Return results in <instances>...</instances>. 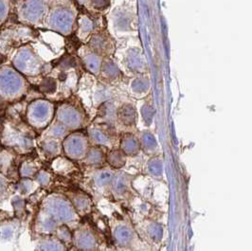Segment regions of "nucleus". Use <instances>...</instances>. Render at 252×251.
Listing matches in <instances>:
<instances>
[{
    "mask_svg": "<svg viewBox=\"0 0 252 251\" xmlns=\"http://www.w3.org/2000/svg\"><path fill=\"white\" fill-rule=\"evenodd\" d=\"M105 162L114 170L118 171L123 169L127 162V156L120 148H113L106 152Z\"/></svg>",
    "mask_w": 252,
    "mask_h": 251,
    "instance_id": "obj_27",
    "label": "nucleus"
},
{
    "mask_svg": "<svg viewBox=\"0 0 252 251\" xmlns=\"http://www.w3.org/2000/svg\"><path fill=\"white\" fill-rule=\"evenodd\" d=\"M117 119L125 126H133L136 123V112L131 106L125 105L117 112Z\"/></svg>",
    "mask_w": 252,
    "mask_h": 251,
    "instance_id": "obj_32",
    "label": "nucleus"
},
{
    "mask_svg": "<svg viewBox=\"0 0 252 251\" xmlns=\"http://www.w3.org/2000/svg\"><path fill=\"white\" fill-rule=\"evenodd\" d=\"M98 238L93 229L87 224L80 223L72 229V248L79 251H96Z\"/></svg>",
    "mask_w": 252,
    "mask_h": 251,
    "instance_id": "obj_11",
    "label": "nucleus"
},
{
    "mask_svg": "<svg viewBox=\"0 0 252 251\" xmlns=\"http://www.w3.org/2000/svg\"><path fill=\"white\" fill-rule=\"evenodd\" d=\"M30 89L28 79L11 63L0 64V100L9 103L18 102L29 94Z\"/></svg>",
    "mask_w": 252,
    "mask_h": 251,
    "instance_id": "obj_3",
    "label": "nucleus"
},
{
    "mask_svg": "<svg viewBox=\"0 0 252 251\" xmlns=\"http://www.w3.org/2000/svg\"><path fill=\"white\" fill-rule=\"evenodd\" d=\"M16 157L17 155L13 151L0 146V172L10 177V171Z\"/></svg>",
    "mask_w": 252,
    "mask_h": 251,
    "instance_id": "obj_28",
    "label": "nucleus"
},
{
    "mask_svg": "<svg viewBox=\"0 0 252 251\" xmlns=\"http://www.w3.org/2000/svg\"><path fill=\"white\" fill-rule=\"evenodd\" d=\"M11 204L13 207V216L21 221L27 214V201L25 197L15 193L11 199Z\"/></svg>",
    "mask_w": 252,
    "mask_h": 251,
    "instance_id": "obj_30",
    "label": "nucleus"
},
{
    "mask_svg": "<svg viewBox=\"0 0 252 251\" xmlns=\"http://www.w3.org/2000/svg\"><path fill=\"white\" fill-rule=\"evenodd\" d=\"M52 0H13L15 21L34 30L44 29Z\"/></svg>",
    "mask_w": 252,
    "mask_h": 251,
    "instance_id": "obj_5",
    "label": "nucleus"
},
{
    "mask_svg": "<svg viewBox=\"0 0 252 251\" xmlns=\"http://www.w3.org/2000/svg\"><path fill=\"white\" fill-rule=\"evenodd\" d=\"M146 172L154 178H160L163 176V162L159 157H153L146 163Z\"/></svg>",
    "mask_w": 252,
    "mask_h": 251,
    "instance_id": "obj_31",
    "label": "nucleus"
},
{
    "mask_svg": "<svg viewBox=\"0 0 252 251\" xmlns=\"http://www.w3.org/2000/svg\"><path fill=\"white\" fill-rule=\"evenodd\" d=\"M31 42L16 49L8 58V62L27 79L39 77L49 69V63L42 59Z\"/></svg>",
    "mask_w": 252,
    "mask_h": 251,
    "instance_id": "obj_4",
    "label": "nucleus"
},
{
    "mask_svg": "<svg viewBox=\"0 0 252 251\" xmlns=\"http://www.w3.org/2000/svg\"><path fill=\"white\" fill-rule=\"evenodd\" d=\"M0 131H1V128H0ZM0 146H1V142H0Z\"/></svg>",
    "mask_w": 252,
    "mask_h": 251,
    "instance_id": "obj_39",
    "label": "nucleus"
},
{
    "mask_svg": "<svg viewBox=\"0 0 252 251\" xmlns=\"http://www.w3.org/2000/svg\"><path fill=\"white\" fill-rule=\"evenodd\" d=\"M42 168L40 159L35 157H27L23 159L17 169L19 178H32L37 174L38 171Z\"/></svg>",
    "mask_w": 252,
    "mask_h": 251,
    "instance_id": "obj_23",
    "label": "nucleus"
},
{
    "mask_svg": "<svg viewBox=\"0 0 252 251\" xmlns=\"http://www.w3.org/2000/svg\"><path fill=\"white\" fill-rule=\"evenodd\" d=\"M74 21L75 13L66 0H52L44 29L67 36L73 30Z\"/></svg>",
    "mask_w": 252,
    "mask_h": 251,
    "instance_id": "obj_7",
    "label": "nucleus"
},
{
    "mask_svg": "<svg viewBox=\"0 0 252 251\" xmlns=\"http://www.w3.org/2000/svg\"><path fill=\"white\" fill-rule=\"evenodd\" d=\"M25 114L16 107L7 109L0 124L1 146L13 151L17 156H29L37 147V134L26 123Z\"/></svg>",
    "mask_w": 252,
    "mask_h": 251,
    "instance_id": "obj_1",
    "label": "nucleus"
},
{
    "mask_svg": "<svg viewBox=\"0 0 252 251\" xmlns=\"http://www.w3.org/2000/svg\"><path fill=\"white\" fill-rule=\"evenodd\" d=\"M64 194L71 202L72 206L74 207L77 214L80 215V217H84L91 214L93 210V202L88 193L81 190L71 189L67 190Z\"/></svg>",
    "mask_w": 252,
    "mask_h": 251,
    "instance_id": "obj_15",
    "label": "nucleus"
},
{
    "mask_svg": "<svg viewBox=\"0 0 252 251\" xmlns=\"http://www.w3.org/2000/svg\"><path fill=\"white\" fill-rule=\"evenodd\" d=\"M41 187L32 178H19L13 186L14 191L25 198L34 194Z\"/></svg>",
    "mask_w": 252,
    "mask_h": 251,
    "instance_id": "obj_25",
    "label": "nucleus"
},
{
    "mask_svg": "<svg viewBox=\"0 0 252 251\" xmlns=\"http://www.w3.org/2000/svg\"><path fill=\"white\" fill-rule=\"evenodd\" d=\"M59 241H61L67 248H72V229L65 225L58 226L53 234Z\"/></svg>",
    "mask_w": 252,
    "mask_h": 251,
    "instance_id": "obj_34",
    "label": "nucleus"
},
{
    "mask_svg": "<svg viewBox=\"0 0 252 251\" xmlns=\"http://www.w3.org/2000/svg\"><path fill=\"white\" fill-rule=\"evenodd\" d=\"M56 105L53 101L46 98H35L31 100L26 106V123L31 126L36 134H40L50 126L54 120Z\"/></svg>",
    "mask_w": 252,
    "mask_h": 251,
    "instance_id": "obj_8",
    "label": "nucleus"
},
{
    "mask_svg": "<svg viewBox=\"0 0 252 251\" xmlns=\"http://www.w3.org/2000/svg\"><path fill=\"white\" fill-rule=\"evenodd\" d=\"M69 133L70 132L63 125H61L54 119L50 124V126L39 134V138H55L63 141V138Z\"/></svg>",
    "mask_w": 252,
    "mask_h": 251,
    "instance_id": "obj_26",
    "label": "nucleus"
},
{
    "mask_svg": "<svg viewBox=\"0 0 252 251\" xmlns=\"http://www.w3.org/2000/svg\"><path fill=\"white\" fill-rule=\"evenodd\" d=\"M54 119L69 132L80 130L85 125V115L75 104L63 101L55 107Z\"/></svg>",
    "mask_w": 252,
    "mask_h": 251,
    "instance_id": "obj_10",
    "label": "nucleus"
},
{
    "mask_svg": "<svg viewBox=\"0 0 252 251\" xmlns=\"http://www.w3.org/2000/svg\"><path fill=\"white\" fill-rule=\"evenodd\" d=\"M51 161V172L59 176H69L70 174H73L77 169L75 163L63 155L53 158Z\"/></svg>",
    "mask_w": 252,
    "mask_h": 251,
    "instance_id": "obj_21",
    "label": "nucleus"
},
{
    "mask_svg": "<svg viewBox=\"0 0 252 251\" xmlns=\"http://www.w3.org/2000/svg\"><path fill=\"white\" fill-rule=\"evenodd\" d=\"M37 146L40 153L47 159L53 158L63 155L62 140L50 138H38Z\"/></svg>",
    "mask_w": 252,
    "mask_h": 251,
    "instance_id": "obj_18",
    "label": "nucleus"
},
{
    "mask_svg": "<svg viewBox=\"0 0 252 251\" xmlns=\"http://www.w3.org/2000/svg\"><path fill=\"white\" fill-rule=\"evenodd\" d=\"M37 31L20 23L5 24L0 28V57L8 58L19 47L32 41Z\"/></svg>",
    "mask_w": 252,
    "mask_h": 251,
    "instance_id": "obj_6",
    "label": "nucleus"
},
{
    "mask_svg": "<svg viewBox=\"0 0 252 251\" xmlns=\"http://www.w3.org/2000/svg\"><path fill=\"white\" fill-rule=\"evenodd\" d=\"M39 209L49 214L59 226L65 225L71 229H74L82 220L71 202L62 192H51L45 196Z\"/></svg>",
    "mask_w": 252,
    "mask_h": 251,
    "instance_id": "obj_2",
    "label": "nucleus"
},
{
    "mask_svg": "<svg viewBox=\"0 0 252 251\" xmlns=\"http://www.w3.org/2000/svg\"><path fill=\"white\" fill-rule=\"evenodd\" d=\"M13 10V0H0V28L7 24Z\"/></svg>",
    "mask_w": 252,
    "mask_h": 251,
    "instance_id": "obj_35",
    "label": "nucleus"
},
{
    "mask_svg": "<svg viewBox=\"0 0 252 251\" xmlns=\"http://www.w3.org/2000/svg\"><path fill=\"white\" fill-rule=\"evenodd\" d=\"M77 251V250H75V249H74V248H71V250H70V251Z\"/></svg>",
    "mask_w": 252,
    "mask_h": 251,
    "instance_id": "obj_38",
    "label": "nucleus"
},
{
    "mask_svg": "<svg viewBox=\"0 0 252 251\" xmlns=\"http://www.w3.org/2000/svg\"><path fill=\"white\" fill-rule=\"evenodd\" d=\"M21 221L17 218L7 217L0 220V240L10 242L15 238L19 232Z\"/></svg>",
    "mask_w": 252,
    "mask_h": 251,
    "instance_id": "obj_19",
    "label": "nucleus"
},
{
    "mask_svg": "<svg viewBox=\"0 0 252 251\" xmlns=\"http://www.w3.org/2000/svg\"><path fill=\"white\" fill-rule=\"evenodd\" d=\"M90 142L101 147H113L115 144V135L111 126L103 124L91 126L87 133Z\"/></svg>",
    "mask_w": 252,
    "mask_h": 251,
    "instance_id": "obj_13",
    "label": "nucleus"
},
{
    "mask_svg": "<svg viewBox=\"0 0 252 251\" xmlns=\"http://www.w3.org/2000/svg\"><path fill=\"white\" fill-rule=\"evenodd\" d=\"M116 170L108 167H101L94 169L90 174L91 184L98 191H105V189H110L111 183L115 176Z\"/></svg>",
    "mask_w": 252,
    "mask_h": 251,
    "instance_id": "obj_17",
    "label": "nucleus"
},
{
    "mask_svg": "<svg viewBox=\"0 0 252 251\" xmlns=\"http://www.w3.org/2000/svg\"><path fill=\"white\" fill-rule=\"evenodd\" d=\"M35 251H68V248L54 235L38 236Z\"/></svg>",
    "mask_w": 252,
    "mask_h": 251,
    "instance_id": "obj_22",
    "label": "nucleus"
},
{
    "mask_svg": "<svg viewBox=\"0 0 252 251\" xmlns=\"http://www.w3.org/2000/svg\"><path fill=\"white\" fill-rule=\"evenodd\" d=\"M105 156L106 152L104 151L103 147L93 145L90 146L86 157L82 162L91 169H98L103 167L104 163H106Z\"/></svg>",
    "mask_w": 252,
    "mask_h": 251,
    "instance_id": "obj_20",
    "label": "nucleus"
},
{
    "mask_svg": "<svg viewBox=\"0 0 252 251\" xmlns=\"http://www.w3.org/2000/svg\"><path fill=\"white\" fill-rule=\"evenodd\" d=\"M13 186L11 178L0 172V202L5 200L9 196Z\"/></svg>",
    "mask_w": 252,
    "mask_h": 251,
    "instance_id": "obj_37",
    "label": "nucleus"
},
{
    "mask_svg": "<svg viewBox=\"0 0 252 251\" xmlns=\"http://www.w3.org/2000/svg\"><path fill=\"white\" fill-rule=\"evenodd\" d=\"M132 177L124 172L116 171L114 176L110 191L114 197L119 200H126L131 195Z\"/></svg>",
    "mask_w": 252,
    "mask_h": 251,
    "instance_id": "obj_14",
    "label": "nucleus"
},
{
    "mask_svg": "<svg viewBox=\"0 0 252 251\" xmlns=\"http://www.w3.org/2000/svg\"><path fill=\"white\" fill-rule=\"evenodd\" d=\"M59 225L41 209L38 210L34 216L32 230L36 236L53 235Z\"/></svg>",
    "mask_w": 252,
    "mask_h": 251,
    "instance_id": "obj_16",
    "label": "nucleus"
},
{
    "mask_svg": "<svg viewBox=\"0 0 252 251\" xmlns=\"http://www.w3.org/2000/svg\"><path fill=\"white\" fill-rule=\"evenodd\" d=\"M33 180L37 183L41 188H47L51 185L53 180V176L50 170L41 168L37 174L33 177Z\"/></svg>",
    "mask_w": 252,
    "mask_h": 251,
    "instance_id": "obj_36",
    "label": "nucleus"
},
{
    "mask_svg": "<svg viewBox=\"0 0 252 251\" xmlns=\"http://www.w3.org/2000/svg\"><path fill=\"white\" fill-rule=\"evenodd\" d=\"M144 230L146 235L148 236V238L152 240L153 242H158L162 238V234H163V227L154 221H148L146 222V225L144 226Z\"/></svg>",
    "mask_w": 252,
    "mask_h": 251,
    "instance_id": "obj_33",
    "label": "nucleus"
},
{
    "mask_svg": "<svg viewBox=\"0 0 252 251\" xmlns=\"http://www.w3.org/2000/svg\"><path fill=\"white\" fill-rule=\"evenodd\" d=\"M63 155L73 162L83 161L90 148L87 133L77 130L70 132L62 141Z\"/></svg>",
    "mask_w": 252,
    "mask_h": 251,
    "instance_id": "obj_9",
    "label": "nucleus"
},
{
    "mask_svg": "<svg viewBox=\"0 0 252 251\" xmlns=\"http://www.w3.org/2000/svg\"><path fill=\"white\" fill-rule=\"evenodd\" d=\"M120 149L127 157H134L139 155L141 151L139 138L130 133L123 135L120 140Z\"/></svg>",
    "mask_w": 252,
    "mask_h": 251,
    "instance_id": "obj_24",
    "label": "nucleus"
},
{
    "mask_svg": "<svg viewBox=\"0 0 252 251\" xmlns=\"http://www.w3.org/2000/svg\"><path fill=\"white\" fill-rule=\"evenodd\" d=\"M111 235L115 245L123 249L132 248L137 237L133 226L122 219L114 220L111 225Z\"/></svg>",
    "mask_w": 252,
    "mask_h": 251,
    "instance_id": "obj_12",
    "label": "nucleus"
},
{
    "mask_svg": "<svg viewBox=\"0 0 252 251\" xmlns=\"http://www.w3.org/2000/svg\"><path fill=\"white\" fill-rule=\"evenodd\" d=\"M139 139L141 151H143L147 155L156 154V152L158 150V143L151 133H148V132L141 133Z\"/></svg>",
    "mask_w": 252,
    "mask_h": 251,
    "instance_id": "obj_29",
    "label": "nucleus"
}]
</instances>
